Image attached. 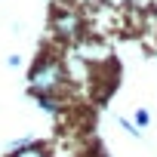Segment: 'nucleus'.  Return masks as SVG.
<instances>
[{"instance_id":"f257e3e1","label":"nucleus","mask_w":157,"mask_h":157,"mask_svg":"<svg viewBox=\"0 0 157 157\" xmlns=\"http://www.w3.org/2000/svg\"><path fill=\"white\" fill-rule=\"evenodd\" d=\"M65 80V71L59 62H40L34 71H31V93L40 99V96H49L56 93V86Z\"/></svg>"},{"instance_id":"f03ea898","label":"nucleus","mask_w":157,"mask_h":157,"mask_svg":"<svg viewBox=\"0 0 157 157\" xmlns=\"http://www.w3.org/2000/svg\"><path fill=\"white\" fill-rule=\"evenodd\" d=\"M13 157H49L40 145H25V148H19V151H13Z\"/></svg>"},{"instance_id":"7ed1b4c3","label":"nucleus","mask_w":157,"mask_h":157,"mask_svg":"<svg viewBox=\"0 0 157 157\" xmlns=\"http://www.w3.org/2000/svg\"><path fill=\"white\" fill-rule=\"evenodd\" d=\"M148 120H151V117H148V111H145V108H142V111H136V123H139V126H148Z\"/></svg>"},{"instance_id":"20e7f679","label":"nucleus","mask_w":157,"mask_h":157,"mask_svg":"<svg viewBox=\"0 0 157 157\" xmlns=\"http://www.w3.org/2000/svg\"><path fill=\"white\" fill-rule=\"evenodd\" d=\"M40 105H43V108H46V111H56V102H52V99H49V96H40Z\"/></svg>"}]
</instances>
